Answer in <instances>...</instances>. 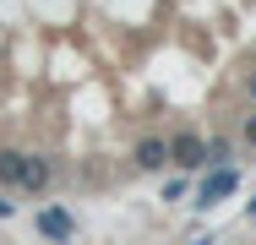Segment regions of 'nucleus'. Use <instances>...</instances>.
Wrapping results in <instances>:
<instances>
[{
  "mask_svg": "<svg viewBox=\"0 0 256 245\" xmlns=\"http://www.w3.org/2000/svg\"><path fill=\"white\" fill-rule=\"evenodd\" d=\"M6 218H16V202H11V196L0 191V224H6Z\"/></svg>",
  "mask_w": 256,
  "mask_h": 245,
  "instance_id": "obj_10",
  "label": "nucleus"
},
{
  "mask_svg": "<svg viewBox=\"0 0 256 245\" xmlns=\"http://www.w3.org/2000/svg\"><path fill=\"white\" fill-rule=\"evenodd\" d=\"M246 218H251V224H256V196H251V202H246Z\"/></svg>",
  "mask_w": 256,
  "mask_h": 245,
  "instance_id": "obj_13",
  "label": "nucleus"
},
{
  "mask_svg": "<svg viewBox=\"0 0 256 245\" xmlns=\"http://www.w3.org/2000/svg\"><path fill=\"white\" fill-rule=\"evenodd\" d=\"M169 164L186 174H207V136L196 126H174L169 131Z\"/></svg>",
  "mask_w": 256,
  "mask_h": 245,
  "instance_id": "obj_1",
  "label": "nucleus"
},
{
  "mask_svg": "<svg viewBox=\"0 0 256 245\" xmlns=\"http://www.w3.org/2000/svg\"><path fill=\"white\" fill-rule=\"evenodd\" d=\"M234 191H240V164H218V169H207L202 180H196V207L212 212L218 202H229Z\"/></svg>",
  "mask_w": 256,
  "mask_h": 245,
  "instance_id": "obj_3",
  "label": "nucleus"
},
{
  "mask_svg": "<svg viewBox=\"0 0 256 245\" xmlns=\"http://www.w3.org/2000/svg\"><path fill=\"white\" fill-rule=\"evenodd\" d=\"M131 169H136V174H164V169H169V136H164V131L136 136V142H131Z\"/></svg>",
  "mask_w": 256,
  "mask_h": 245,
  "instance_id": "obj_4",
  "label": "nucleus"
},
{
  "mask_svg": "<svg viewBox=\"0 0 256 245\" xmlns=\"http://www.w3.org/2000/svg\"><path fill=\"white\" fill-rule=\"evenodd\" d=\"M234 152H240V136H234V131H212V136H207V169L234 164Z\"/></svg>",
  "mask_w": 256,
  "mask_h": 245,
  "instance_id": "obj_7",
  "label": "nucleus"
},
{
  "mask_svg": "<svg viewBox=\"0 0 256 245\" xmlns=\"http://www.w3.org/2000/svg\"><path fill=\"white\" fill-rule=\"evenodd\" d=\"M186 191H191V180H169V186H164V202H180Z\"/></svg>",
  "mask_w": 256,
  "mask_h": 245,
  "instance_id": "obj_9",
  "label": "nucleus"
},
{
  "mask_svg": "<svg viewBox=\"0 0 256 245\" xmlns=\"http://www.w3.org/2000/svg\"><path fill=\"white\" fill-rule=\"evenodd\" d=\"M246 98L256 104V71H246Z\"/></svg>",
  "mask_w": 256,
  "mask_h": 245,
  "instance_id": "obj_11",
  "label": "nucleus"
},
{
  "mask_svg": "<svg viewBox=\"0 0 256 245\" xmlns=\"http://www.w3.org/2000/svg\"><path fill=\"white\" fill-rule=\"evenodd\" d=\"M22 174H28V152L0 147V191H22Z\"/></svg>",
  "mask_w": 256,
  "mask_h": 245,
  "instance_id": "obj_6",
  "label": "nucleus"
},
{
  "mask_svg": "<svg viewBox=\"0 0 256 245\" xmlns=\"http://www.w3.org/2000/svg\"><path fill=\"white\" fill-rule=\"evenodd\" d=\"M234 136H240L246 152H256V109H251V114H240V131H234Z\"/></svg>",
  "mask_w": 256,
  "mask_h": 245,
  "instance_id": "obj_8",
  "label": "nucleus"
},
{
  "mask_svg": "<svg viewBox=\"0 0 256 245\" xmlns=\"http://www.w3.org/2000/svg\"><path fill=\"white\" fill-rule=\"evenodd\" d=\"M191 245H218V234H196V240H191Z\"/></svg>",
  "mask_w": 256,
  "mask_h": 245,
  "instance_id": "obj_12",
  "label": "nucleus"
},
{
  "mask_svg": "<svg viewBox=\"0 0 256 245\" xmlns=\"http://www.w3.org/2000/svg\"><path fill=\"white\" fill-rule=\"evenodd\" d=\"M54 186V164L44 158V152H28V174H22V191L28 196H44Z\"/></svg>",
  "mask_w": 256,
  "mask_h": 245,
  "instance_id": "obj_5",
  "label": "nucleus"
},
{
  "mask_svg": "<svg viewBox=\"0 0 256 245\" xmlns=\"http://www.w3.org/2000/svg\"><path fill=\"white\" fill-rule=\"evenodd\" d=\"M33 229H38V240H44V245H76V234H82L76 212H71V207H60V202H44V207H38Z\"/></svg>",
  "mask_w": 256,
  "mask_h": 245,
  "instance_id": "obj_2",
  "label": "nucleus"
}]
</instances>
